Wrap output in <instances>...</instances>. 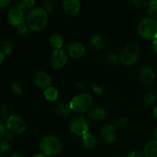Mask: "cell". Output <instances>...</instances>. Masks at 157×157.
I'll return each mask as SVG.
<instances>
[{
  "instance_id": "cell-1",
  "label": "cell",
  "mask_w": 157,
  "mask_h": 157,
  "mask_svg": "<svg viewBox=\"0 0 157 157\" xmlns=\"http://www.w3.org/2000/svg\"><path fill=\"white\" fill-rule=\"evenodd\" d=\"M26 21L31 30L40 32L47 25L48 13L42 8H35L29 12Z\"/></svg>"
},
{
  "instance_id": "cell-2",
  "label": "cell",
  "mask_w": 157,
  "mask_h": 157,
  "mask_svg": "<svg viewBox=\"0 0 157 157\" xmlns=\"http://www.w3.org/2000/svg\"><path fill=\"white\" fill-rule=\"evenodd\" d=\"M40 150L43 154L48 156H56L62 151L63 144L56 136H48L41 140Z\"/></svg>"
},
{
  "instance_id": "cell-3",
  "label": "cell",
  "mask_w": 157,
  "mask_h": 157,
  "mask_svg": "<svg viewBox=\"0 0 157 157\" xmlns=\"http://www.w3.org/2000/svg\"><path fill=\"white\" fill-rule=\"evenodd\" d=\"M138 33L143 38L155 40L157 38V20L147 17L140 21L137 27Z\"/></svg>"
},
{
  "instance_id": "cell-4",
  "label": "cell",
  "mask_w": 157,
  "mask_h": 157,
  "mask_svg": "<svg viewBox=\"0 0 157 157\" xmlns=\"http://www.w3.org/2000/svg\"><path fill=\"white\" fill-rule=\"evenodd\" d=\"M93 104V98L89 94L83 93L75 96L71 101L69 106L73 112L84 113L90 110Z\"/></svg>"
},
{
  "instance_id": "cell-5",
  "label": "cell",
  "mask_w": 157,
  "mask_h": 157,
  "mask_svg": "<svg viewBox=\"0 0 157 157\" xmlns=\"http://www.w3.org/2000/svg\"><path fill=\"white\" fill-rule=\"evenodd\" d=\"M139 48L133 43L127 44L120 54V61L124 65L131 66L137 61L139 58Z\"/></svg>"
},
{
  "instance_id": "cell-6",
  "label": "cell",
  "mask_w": 157,
  "mask_h": 157,
  "mask_svg": "<svg viewBox=\"0 0 157 157\" xmlns=\"http://www.w3.org/2000/svg\"><path fill=\"white\" fill-rule=\"evenodd\" d=\"M69 127L71 133L78 136H84L88 132V123L83 115L75 117L71 121Z\"/></svg>"
},
{
  "instance_id": "cell-7",
  "label": "cell",
  "mask_w": 157,
  "mask_h": 157,
  "mask_svg": "<svg viewBox=\"0 0 157 157\" xmlns=\"http://www.w3.org/2000/svg\"><path fill=\"white\" fill-rule=\"evenodd\" d=\"M6 127L9 131L14 134H22L26 130L24 121L18 115H11L6 120Z\"/></svg>"
},
{
  "instance_id": "cell-8",
  "label": "cell",
  "mask_w": 157,
  "mask_h": 157,
  "mask_svg": "<svg viewBox=\"0 0 157 157\" xmlns=\"http://www.w3.org/2000/svg\"><path fill=\"white\" fill-rule=\"evenodd\" d=\"M25 19V10H23L22 9L17 6H14L9 9L8 12V21L11 25L18 27L24 24Z\"/></svg>"
},
{
  "instance_id": "cell-9",
  "label": "cell",
  "mask_w": 157,
  "mask_h": 157,
  "mask_svg": "<svg viewBox=\"0 0 157 157\" xmlns=\"http://www.w3.org/2000/svg\"><path fill=\"white\" fill-rule=\"evenodd\" d=\"M67 62V55L64 51L61 49L55 50L51 58V64L52 67L55 70L62 68L65 66Z\"/></svg>"
},
{
  "instance_id": "cell-10",
  "label": "cell",
  "mask_w": 157,
  "mask_h": 157,
  "mask_svg": "<svg viewBox=\"0 0 157 157\" xmlns=\"http://www.w3.org/2000/svg\"><path fill=\"white\" fill-rule=\"evenodd\" d=\"M33 81L34 83L35 84V85L41 89L45 90V89L52 87V78H51L50 75H48V74L44 71L37 72V73L34 75Z\"/></svg>"
},
{
  "instance_id": "cell-11",
  "label": "cell",
  "mask_w": 157,
  "mask_h": 157,
  "mask_svg": "<svg viewBox=\"0 0 157 157\" xmlns=\"http://www.w3.org/2000/svg\"><path fill=\"white\" fill-rule=\"evenodd\" d=\"M101 137L107 144L114 142L117 138V129L114 124H104L101 129Z\"/></svg>"
},
{
  "instance_id": "cell-12",
  "label": "cell",
  "mask_w": 157,
  "mask_h": 157,
  "mask_svg": "<svg viewBox=\"0 0 157 157\" xmlns=\"http://www.w3.org/2000/svg\"><path fill=\"white\" fill-rule=\"evenodd\" d=\"M67 53L71 58H80L85 54V48L81 43L74 41L67 44Z\"/></svg>"
},
{
  "instance_id": "cell-13",
  "label": "cell",
  "mask_w": 157,
  "mask_h": 157,
  "mask_svg": "<svg viewBox=\"0 0 157 157\" xmlns=\"http://www.w3.org/2000/svg\"><path fill=\"white\" fill-rule=\"evenodd\" d=\"M140 79L145 85L151 86L156 81V75L153 69L148 66H145L140 72Z\"/></svg>"
},
{
  "instance_id": "cell-14",
  "label": "cell",
  "mask_w": 157,
  "mask_h": 157,
  "mask_svg": "<svg viewBox=\"0 0 157 157\" xmlns=\"http://www.w3.org/2000/svg\"><path fill=\"white\" fill-rule=\"evenodd\" d=\"M63 8L67 15L75 16L79 12L81 9L80 0H64Z\"/></svg>"
},
{
  "instance_id": "cell-15",
  "label": "cell",
  "mask_w": 157,
  "mask_h": 157,
  "mask_svg": "<svg viewBox=\"0 0 157 157\" xmlns=\"http://www.w3.org/2000/svg\"><path fill=\"white\" fill-rule=\"evenodd\" d=\"M88 116L93 121H101L105 119L107 117V113L102 107H94L89 110Z\"/></svg>"
},
{
  "instance_id": "cell-16",
  "label": "cell",
  "mask_w": 157,
  "mask_h": 157,
  "mask_svg": "<svg viewBox=\"0 0 157 157\" xmlns=\"http://www.w3.org/2000/svg\"><path fill=\"white\" fill-rule=\"evenodd\" d=\"M144 157H157V140H151L147 143L144 149Z\"/></svg>"
},
{
  "instance_id": "cell-17",
  "label": "cell",
  "mask_w": 157,
  "mask_h": 157,
  "mask_svg": "<svg viewBox=\"0 0 157 157\" xmlns=\"http://www.w3.org/2000/svg\"><path fill=\"white\" fill-rule=\"evenodd\" d=\"M81 141H82V144L86 149L88 150H91L94 149L97 145V140L95 136L91 133H87L84 134V136H81Z\"/></svg>"
},
{
  "instance_id": "cell-18",
  "label": "cell",
  "mask_w": 157,
  "mask_h": 157,
  "mask_svg": "<svg viewBox=\"0 0 157 157\" xmlns=\"http://www.w3.org/2000/svg\"><path fill=\"white\" fill-rule=\"evenodd\" d=\"M91 47L96 51H101L104 48V40L101 35H94L90 40Z\"/></svg>"
},
{
  "instance_id": "cell-19",
  "label": "cell",
  "mask_w": 157,
  "mask_h": 157,
  "mask_svg": "<svg viewBox=\"0 0 157 157\" xmlns=\"http://www.w3.org/2000/svg\"><path fill=\"white\" fill-rule=\"evenodd\" d=\"M49 43H50L51 46L55 48V50H58V49L61 48L63 44H64V40L61 35L58 34H55L49 38Z\"/></svg>"
},
{
  "instance_id": "cell-20",
  "label": "cell",
  "mask_w": 157,
  "mask_h": 157,
  "mask_svg": "<svg viewBox=\"0 0 157 157\" xmlns=\"http://www.w3.org/2000/svg\"><path fill=\"white\" fill-rule=\"evenodd\" d=\"M71 109L70 106L66 105L64 104H60L55 107V113L60 117H65L70 115L71 112Z\"/></svg>"
},
{
  "instance_id": "cell-21",
  "label": "cell",
  "mask_w": 157,
  "mask_h": 157,
  "mask_svg": "<svg viewBox=\"0 0 157 157\" xmlns=\"http://www.w3.org/2000/svg\"><path fill=\"white\" fill-rule=\"evenodd\" d=\"M44 97L46 100L49 101H55L58 98V92L55 87H50L44 90Z\"/></svg>"
},
{
  "instance_id": "cell-22",
  "label": "cell",
  "mask_w": 157,
  "mask_h": 157,
  "mask_svg": "<svg viewBox=\"0 0 157 157\" xmlns=\"http://www.w3.org/2000/svg\"><path fill=\"white\" fill-rule=\"evenodd\" d=\"M147 12L151 18L157 20V0H150L147 4Z\"/></svg>"
},
{
  "instance_id": "cell-23",
  "label": "cell",
  "mask_w": 157,
  "mask_h": 157,
  "mask_svg": "<svg viewBox=\"0 0 157 157\" xmlns=\"http://www.w3.org/2000/svg\"><path fill=\"white\" fill-rule=\"evenodd\" d=\"M34 5L35 0H15V6H18L25 11L33 7Z\"/></svg>"
},
{
  "instance_id": "cell-24",
  "label": "cell",
  "mask_w": 157,
  "mask_h": 157,
  "mask_svg": "<svg viewBox=\"0 0 157 157\" xmlns=\"http://www.w3.org/2000/svg\"><path fill=\"white\" fill-rule=\"evenodd\" d=\"M11 147L9 141L3 139L0 140V154L2 156H8L10 153Z\"/></svg>"
},
{
  "instance_id": "cell-25",
  "label": "cell",
  "mask_w": 157,
  "mask_h": 157,
  "mask_svg": "<svg viewBox=\"0 0 157 157\" xmlns=\"http://www.w3.org/2000/svg\"><path fill=\"white\" fill-rule=\"evenodd\" d=\"M13 50V44L10 40H5L1 44V51L5 55H9Z\"/></svg>"
},
{
  "instance_id": "cell-26",
  "label": "cell",
  "mask_w": 157,
  "mask_h": 157,
  "mask_svg": "<svg viewBox=\"0 0 157 157\" xmlns=\"http://www.w3.org/2000/svg\"><path fill=\"white\" fill-rule=\"evenodd\" d=\"M31 31L32 30H31L30 28H29V25H28L27 24H25V23H24V24L21 25L17 27V32H18V33L20 35H21V36H29Z\"/></svg>"
},
{
  "instance_id": "cell-27",
  "label": "cell",
  "mask_w": 157,
  "mask_h": 157,
  "mask_svg": "<svg viewBox=\"0 0 157 157\" xmlns=\"http://www.w3.org/2000/svg\"><path fill=\"white\" fill-rule=\"evenodd\" d=\"M54 7H55V4H54V2L52 0H46L42 4V9L47 13L52 12V10L54 9Z\"/></svg>"
},
{
  "instance_id": "cell-28",
  "label": "cell",
  "mask_w": 157,
  "mask_h": 157,
  "mask_svg": "<svg viewBox=\"0 0 157 157\" xmlns=\"http://www.w3.org/2000/svg\"><path fill=\"white\" fill-rule=\"evenodd\" d=\"M156 101V97L153 94L150 93L144 97V102L147 105H153Z\"/></svg>"
},
{
  "instance_id": "cell-29",
  "label": "cell",
  "mask_w": 157,
  "mask_h": 157,
  "mask_svg": "<svg viewBox=\"0 0 157 157\" xmlns=\"http://www.w3.org/2000/svg\"><path fill=\"white\" fill-rule=\"evenodd\" d=\"M11 90L15 94H20L22 91V89H21V86L19 85V84L16 82H13L11 84Z\"/></svg>"
},
{
  "instance_id": "cell-30",
  "label": "cell",
  "mask_w": 157,
  "mask_h": 157,
  "mask_svg": "<svg viewBox=\"0 0 157 157\" xmlns=\"http://www.w3.org/2000/svg\"><path fill=\"white\" fill-rule=\"evenodd\" d=\"M120 61V57L115 54H112L108 57V62L111 65H116Z\"/></svg>"
},
{
  "instance_id": "cell-31",
  "label": "cell",
  "mask_w": 157,
  "mask_h": 157,
  "mask_svg": "<svg viewBox=\"0 0 157 157\" xmlns=\"http://www.w3.org/2000/svg\"><path fill=\"white\" fill-rule=\"evenodd\" d=\"M115 127H121V128H124V127H127V121L124 118H120V119L114 121Z\"/></svg>"
},
{
  "instance_id": "cell-32",
  "label": "cell",
  "mask_w": 157,
  "mask_h": 157,
  "mask_svg": "<svg viewBox=\"0 0 157 157\" xmlns=\"http://www.w3.org/2000/svg\"><path fill=\"white\" fill-rule=\"evenodd\" d=\"M132 2L136 7L144 8L147 6V0H132Z\"/></svg>"
},
{
  "instance_id": "cell-33",
  "label": "cell",
  "mask_w": 157,
  "mask_h": 157,
  "mask_svg": "<svg viewBox=\"0 0 157 157\" xmlns=\"http://www.w3.org/2000/svg\"><path fill=\"white\" fill-rule=\"evenodd\" d=\"M9 110H8L7 107H3L0 110V115H1V117L2 118H4V119L7 120L8 118L10 116H9Z\"/></svg>"
},
{
  "instance_id": "cell-34",
  "label": "cell",
  "mask_w": 157,
  "mask_h": 157,
  "mask_svg": "<svg viewBox=\"0 0 157 157\" xmlns=\"http://www.w3.org/2000/svg\"><path fill=\"white\" fill-rule=\"evenodd\" d=\"M126 157H144V153H142L141 151L136 150V151H133L132 153H130L128 156Z\"/></svg>"
},
{
  "instance_id": "cell-35",
  "label": "cell",
  "mask_w": 157,
  "mask_h": 157,
  "mask_svg": "<svg viewBox=\"0 0 157 157\" xmlns=\"http://www.w3.org/2000/svg\"><path fill=\"white\" fill-rule=\"evenodd\" d=\"M92 89H93L94 92L95 94H98L101 95L104 93V90H103L100 86L96 85V84H94V85L92 86Z\"/></svg>"
},
{
  "instance_id": "cell-36",
  "label": "cell",
  "mask_w": 157,
  "mask_h": 157,
  "mask_svg": "<svg viewBox=\"0 0 157 157\" xmlns=\"http://www.w3.org/2000/svg\"><path fill=\"white\" fill-rule=\"evenodd\" d=\"M6 127H5L4 124H2L1 121H0V138L4 137L6 133Z\"/></svg>"
},
{
  "instance_id": "cell-37",
  "label": "cell",
  "mask_w": 157,
  "mask_h": 157,
  "mask_svg": "<svg viewBox=\"0 0 157 157\" xmlns=\"http://www.w3.org/2000/svg\"><path fill=\"white\" fill-rule=\"evenodd\" d=\"M10 2V0H0V9H3L8 7Z\"/></svg>"
},
{
  "instance_id": "cell-38",
  "label": "cell",
  "mask_w": 157,
  "mask_h": 157,
  "mask_svg": "<svg viewBox=\"0 0 157 157\" xmlns=\"http://www.w3.org/2000/svg\"><path fill=\"white\" fill-rule=\"evenodd\" d=\"M5 139L7 140L8 141H10V140H12L14 138V133H12V132L9 131V132H6V135H5Z\"/></svg>"
},
{
  "instance_id": "cell-39",
  "label": "cell",
  "mask_w": 157,
  "mask_h": 157,
  "mask_svg": "<svg viewBox=\"0 0 157 157\" xmlns=\"http://www.w3.org/2000/svg\"><path fill=\"white\" fill-rule=\"evenodd\" d=\"M152 48H153V52L157 55V38L156 39L153 40V44H152Z\"/></svg>"
},
{
  "instance_id": "cell-40",
  "label": "cell",
  "mask_w": 157,
  "mask_h": 157,
  "mask_svg": "<svg viewBox=\"0 0 157 157\" xmlns=\"http://www.w3.org/2000/svg\"><path fill=\"white\" fill-rule=\"evenodd\" d=\"M5 57H6V55H5L4 54L2 53V52L0 50V65H1V64L3 63V61H4Z\"/></svg>"
},
{
  "instance_id": "cell-41",
  "label": "cell",
  "mask_w": 157,
  "mask_h": 157,
  "mask_svg": "<svg viewBox=\"0 0 157 157\" xmlns=\"http://www.w3.org/2000/svg\"><path fill=\"white\" fill-rule=\"evenodd\" d=\"M10 157H23V156H22V155L21 154V153L16 152V153H12V154L10 156Z\"/></svg>"
},
{
  "instance_id": "cell-42",
  "label": "cell",
  "mask_w": 157,
  "mask_h": 157,
  "mask_svg": "<svg viewBox=\"0 0 157 157\" xmlns=\"http://www.w3.org/2000/svg\"><path fill=\"white\" fill-rule=\"evenodd\" d=\"M32 157H48V156H46V155H44V154H43L42 153H36V154L33 155Z\"/></svg>"
},
{
  "instance_id": "cell-43",
  "label": "cell",
  "mask_w": 157,
  "mask_h": 157,
  "mask_svg": "<svg viewBox=\"0 0 157 157\" xmlns=\"http://www.w3.org/2000/svg\"><path fill=\"white\" fill-rule=\"evenodd\" d=\"M153 116H154L155 118L157 120V106L155 107L154 109H153Z\"/></svg>"
},
{
  "instance_id": "cell-44",
  "label": "cell",
  "mask_w": 157,
  "mask_h": 157,
  "mask_svg": "<svg viewBox=\"0 0 157 157\" xmlns=\"http://www.w3.org/2000/svg\"><path fill=\"white\" fill-rule=\"evenodd\" d=\"M153 133H154V136H155V138H156V140H157V127H156V128H155Z\"/></svg>"
},
{
  "instance_id": "cell-45",
  "label": "cell",
  "mask_w": 157,
  "mask_h": 157,
  "mask_svg": "<svg viewBox=\"0 0 157 157\" xmlns=\"http://www.w3.org/2000/svg\"><path fill=\"white\" fill-rule=\"evenodd\" d=\"M112 157H121V156H112Z\"/></svg>"
}]
</instances>
